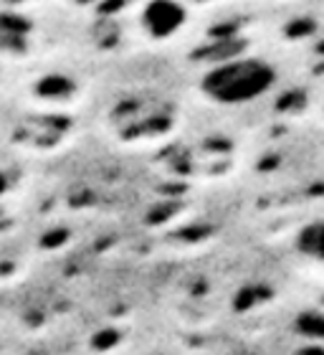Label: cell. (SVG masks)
I'll return each instance as SVG.
<instances>
[{
    "label": "cell",
    "instance_id": "obj_1",
    "mask_svg": "<svg viewBox=\"0 0 324 355\" xmlns=\"http://www.w3.org/2000/svg\"><path fill=\"white\" fill-rule=\"evenodd\" d=\"M276 84V69L261 56H231L210 67L200 79V92L221 107H246L264 99Z\"/></svg>",
    "mask_w": 324,
    "mask_h": 355
},
{
    "label": "cell",
    "instance_id": "obj_2",
    "mask_svg": "<svg viewBox=\"0 0 324 355\" xmlns=\"http://www.w3.org/2000/svg\"><path fill=\"white\" fill-rule=\"evenodd\" d=\"M185 26V8L180 0H150L142 10V28L150 38L165 41Z\"/></svg>",
    "mask_w": 324,
    "mask_h": 355
},
{
    "label": "cell",
    "instance_id": "obj_3",
    "mask_svg": "<svg viewBox=\"0 0 324 355\" xmlns=\"http://www.w3.org/2000/svg\"><path fill=\"white\" fill-rule=\"evenodd\" d=\"M294 249L307 264L324 272V216L312 218L309 223H304L302 229L296 231Z\"/></svg>",
    "mask_w": 324,
    "mask_h": 355
},
{
    "label": "cell",
    "instance_id": "obj_4",
    "mask_svg": "<svg viewBox=\"0 0 324 355\" xmlns=\"http://www.w3.org/2000/svg\"><path fill=\"white\" fill-rule=\"evenodd\" d=\"M6 191H8V178L0 171V196H6Z\"/></svg>",
    "mask_w": 324,
    "mask_h": 355
}]
</instances>
